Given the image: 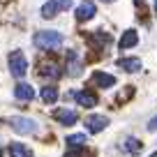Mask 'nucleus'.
I'll return each mask as SVG.
<instances>
[{"mask_svg":"<svg viewBox=\"0 0 157 157\" xmlns=\"http://www.w3.org/2000/svg\"><path fill=\"white\" fill-rule=\"evenodd\" d=\"M63 35L58 33V30H39L37 35H35V46H39V49H46V51H53L58 49L60 44H63Z\"/></svg>","mask_w":157,"mask_h":157,"instance_id":"f257e3e1","label":"nucleus"},{"mask_svg":"<svg viewBox=\"0 0 157 157\" xmlns=\"http://www.w3.org/2000/svg\"><path fill=\"white\" fill-rule=\"evenodd\" d=\"M10 72H12V76H16V78L25 76V72H28V60H25V56L21 53V51H12L10 53Z\"/></svg>","mask_w":157,"mask_h":157,"instance_id":"f03ea898","label":"nucleus"},{"mask_svg":"<svg viewBox=\"0 0 157 157\" xmlns=\"http://www.w3.org/2000/svg\"><path fill=\"white\" fill-rule=\"evenodd\" d=\"M10 125L16 134H35L37 132V123L33 118H23V116H14L10 118Z\"/></svg>","mask_w":157,"mask_h":157,"instance_id":"7ed1b4c3","label":"nucleus"},{"mask_svg":"<svg viewBox=\"0 0 157 157\" xmlns=\"http://www.w3.org/2000/svg\"><path fill=\"white\" fill-rule=\"evenodd\" d=\"M72 7V0H49L46 5H42V16L44 19H53L58 12H65Z\"/></svg>","mask_w":157,"mask_h":157,"instance_id":"20e7f679","label":"nucleus"},{"mask_svg":"<svg viewBox=\"0 0 157 157\" xmlns=\"http://www.w3.org/2000/svg\"><path fill=\"white\" fill-rule=\"evenodd\" d=\"M37 74L44 78H58L60 76V67L58 63H53V60H42V63L37 65Z\"/></svg>","mask_w":157,"mask_h":157,"instance_id":"39448f33","label":"nucleus"},{"mask_svg":"<svg viewBox=\"0 0 157 157\" xmlns=\"http://www.w3.org/2000/svg\"><path fill=\"white\" fill-rule=\"evenodd\" d=\"M97 14V7H95V2H90V0H86V2H81V5L76 7V21H81V23H83V21H90L93 19V16Z\"/></svg>","mask_w":157,"mask_h":157,"instance_id":"423d86ee","label":"nucleus"},{"mask_svg":"<svg viewBox=\"0 0 157 157\" xmlns=\"http://www.w3.org/2000/svg\"><path fill=\"white\" fill-rule=\"evenodd\" d=\"M106 125H109V118H106V116H99V113H95V116H88V118H86V127H88V132H93V134L102 132Z\"/></svg>","mask_w":157,"mask_h":157,"instance_id":"0eeeda50","label":"nucleus"},{"mask_svg":"<svg viewBox=\"0 0 157 157\" xmlns=\"http://www.w3.org/2000/svg\"><path fill=\"white\" fill-rule=\"evenodd\" d=\"M53 118L60 125H67V127L69 125H76V120H78V116L74 111H69V109H58V111L53 113Z\"/></svg>","mask_w":157,"mask_h":157,"instance_id":"6e6552de","label":"nucleus"},{"mask_svg":"<svg viewBox=\"0 0 157 157\" xmlns=\"http://www.w3.org/2000/svg\"><path fill=\"white\" fill-rule=\"evenodd\" d=\"M72 97L76 99V104L88 106V109L97 104V97H95V93H90V90H78V93H72Z\"/></svg>","mask_w":157,"mask_h":157,"instance_id":"1a4fd4ad","label":"nucleus"},{"mask_svg":"<svg viewBox=\"0 0 157 157\" xmlns=\"http://www.w3.org/2000/svg\"><path fill=\"white\" fill-rule=\"evenodd\" d=\"M81 69H83L81 58H78L74 51H69V53H67V74H69V76H78V74H81Z\"/></svg>","mask_w":157,"mask_h":157,"instance_id":"9d476101","label":"nucleus"},{"mask_svg":"<svg viewBox=\"0 0 157 157\" xmlns=\"http://www.w3.org/2000/svg\"><path fill=\"white\" fill-rule=\"evenodd\" d=\"M93 83L99 86V88H111V86H116V78H113L111 74H106V72H95Z\"/></svg>","mask_w":157,"mask_h":157,"instance_id":"9b49d317","label":"nucleus"},{"mask_svg":"<svg viewBox=\"0 0 157 157\" xmlns=\"http://www.w3.org/2000/svg\"><path fill=\"white\" fill-rule=\"evenodd\" d=\"M14 95H16V99H21V102H30V99L35 97V90H33V86H28V83H19L16 90H14Z\"/></svg>","mask_w":157,"mask_h":157,"instance_id":"f8f14e48","label":"nucleus"},{"mask_svg":"<svg viewBox=\"0 0 157 157\" xmlns=\"http://www.w3.org/2000/svg\"><path fill=\"white\" fill-rule=\"evenodd\" d=\"M139 44V35L136 30H125L123 37H120V49H132V46Z\"/></svg>","mask_w":157,"mask_h":157,"instance_id":"ddd939ff","label":"nucleus"},{"mask_svg":"<svg viewBox=\"0 0 157 157\" xmlns=\"http://www.w3.org/2000/svg\"><path fill=\"white\" fill-rule=\"evenodd\" d=\"M118 67L125 69V72H139L141 69V60L139 58H120L118 60Z\"/></svg>","mask_w":157,"mask_h":157,"instance_id":"4468645a","label":"nucleus"},{"mask_svg":"<svg viewBox=\"0 0 157 157\" xmlns=\"http://www.w3.org/2000/svg\"><path fill=\"white\" fill-rule=\"evenodd\" d=\"M10 155L12 157H35L33 150H30L28 146H23V143H12L10 146Z\"/></svg>","mask_w":157,"mask_h":157,"instance_id":"2eb2a0df","label":"nucleus"},{"mask_svg":"<svg viewBox=\"0 0 157 157\" xmlns=\"http://www.w3.org/2000/svg\"><path fill=\"white\" fill-rule=\"evenodd\" d=\"M39 97L44 99L46 104H53L56 99H58V88H53V86H46V88L39 90Z\"/></svg>","mask_w":157,"mask_h":157,"instance_id":"dca6fc26","label":"nucleus"},{"mask_svg":"<svg viewBox=\"0 0 157 157\" xmlns=\"http://www.w3.org/2000/svg\"><path fill=\"white\" fill-rule=\"evenodd\" d=\"M83 143H86V134H72V136H67L69 148H83Z\"/></svg>","mask_w":157,"mask_h":157,"instance_id":"f3484780","label":"nucleus"},{"mask_svg":"<svg viewBox=\"0 0 157 157\" xmlns=\"http://www.w3.org/2000/svg\"><path fill=\"white\" fill-rule=\"evenodd\" d=\"M125 150L136 155V152H141V143H139L136 139H127V141H125Z\"/></svg>","mask_w":157,"mask_h":157,"instance_id":"a211bd4d","label":"nucleus"},{"mask_svg":"<svg viewBox=\"0 0 157 157\" xmlns=\"http://www.w3.org/2000/svg\"><path fill=\"white\" fill-rule=\"evenodd\" d=\"M65 157H88V152H83L81 148H78V152H67Z\"/></svg>","mask_w":157,"mask_h":157,"instance_id":"6ab92c4d","label":"nucleus"},{"mask_svg":"<svg viewBox=\"0 0 157 157\" xmlns=\"http://www.w3.org/2000/svg\"><path fill=\"white\" fill-rule=\"evenodd\" d=\"M148 129H150V132H157V118H152L150 123H148Z\"/></svg>","mask_w":157,"mask_h":157,"instance_id":"aec40b11","label":"nucleus"},{"mask_svg":"<svg viewBox=\"0 0 157 157\" xmlns=\"http://www.w3.org/2000/svg\"><path fill=\"white\" fill-rule=\"evenodd\" d=\"M150 157H157V152H152V155H150Z\"/></svg>","mask_w":157,"mask_h":157,"instance_id":"412c9836","label":"nucleus"},{"mask_svg":"<svg viewBox=\"0 0 157 157\" xmlns=\"http://www.w3.org/2000/svg\"><path fill=\"white\" fill-rule=\"evenodd\" d=\"M155 12H157V0H155Z\"/></svg>","mask_w":157,"mask_h":157,"instance_id":"4be33fe9","label":"nucleus"},{"mask_svg":"<svg viewBox=\"0 0 157 157\" xmlns=\"http://www.w3.org/2000/svg\"><path fill=\"white\" fill-rule=\"evenodd\" d=\"M104 2H113V0H104Z\"/></svg>","mask_w":157,"mask_h":157,"instance_id":"5701e85b","label":"nucleus"}]
</instances>
